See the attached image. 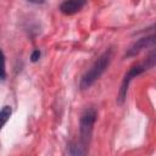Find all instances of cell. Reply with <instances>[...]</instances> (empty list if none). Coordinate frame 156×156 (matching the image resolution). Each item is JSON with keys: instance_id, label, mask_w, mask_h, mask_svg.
<instances>
[{"instance_id": "obj_4", "label": "cell", "mask_w": 156, "mask_h": 156, "mask_svg": "<svg viewBox=\"0 0 156 156\" xmlns=\"http://www.w3.org/2000/svg\"><path fill=\"white\" fill-rule=\"evenodd\" d=\"M85 4L87 0H65L60 5V11L65 15H74L80 11Z\"/></svg>"}, {"instance_id": "obj_3", "label": "cell", "mask_w": 156, "mask_h": 156, "mask_svg": "<svg viewBox=\"0 0 156 156\" xmlns=\"http://www.w3.org/2000/svg\"><path fill=\"white\" fill-rule=\"evenodd\" d=\"M154 66L152 63H140V65H136V66H133L124 76L123 80H122V84H121V88H119V91H118V102L122 104L124 100H126V96H127V91H128V87H129V83L132 82V79L134 77H136L138 74H140L141 72H144L145 69H147V67H151Z\"/></svg>"}, {"instance_id": "obj_1", "label": "cell", "mask_w": 156, "mask_h": 156, "mask_svg": "<svg viewBox=\"0 0 156 156\" xmlns=\"http://www.w3.org/2000/svg\"><path fill=\"white\" fill-rule=\"evenodd\" d=\"M112 55H113V50L112 49H107L104 54H101L99 56V58L91 65V67L84 73V76L80 79L79 87L80 89H88L90 88L100 77L101 74L105 72V69L108 67L111 60H112Z\"/></svg>"}, {"instance_id": "obj_6", "label": "cell", "mask_w": 156, "mask_h": 156, "mask_svg": "<svg viewBox=\"0 0 156 156\" xmlns=\"http://www.w3.org/2000/svg\"><path fill=\"white\" fill-rule=\"evenodd\" d=\"M11 113H12V110H11L10 106H4L0 110V130L2 129V127L5 126V123L11 117Z\"/></svg>"}, {"instance_id": "obj_9", "label": "cell", "mask_w": 156, "mask_h": 156, "mask_svg": "<svg viewBox=\"0 0 156 156\" xmlns=\"http://www.w3.org/2000/svg\"><path fill=\"white\" fill-rule=\"evenodd\" d=\"M39 57H40V51H39V50H34V51L32 52L30 60H32L33 62H37V61L39 60Z\"/></svg>"}, {"instance_id": "obj_7", "label": "cell", "mask_w": 156, "mask_h": 156, "mask_svg": "<svg viewBox=\"0 0 156 156\" xmlns=\"http://www.w3.org/2000/svg\"><path fill=\"white\" fill-rule=\"evenodd\" d=\"M68 154L71 155H84L87 154V149L85 146L83 145H74V144H71L69 145V150H68Z\"/></svg>"}, {"instance_id": "obj_10", "label": "cell", "mask_w": 156, "mask_h": 156, "mask_svg": "<svg viewBox=\"0 0 156 156\" xmlns=\"http://www.w3.org/2000/svg\"><path fill=\"white\" fill-rule=\"evenodd\" d=\"M28 1H30V2H33V4H43L45 0H28Z\"/></svg>"}, {"instance_id": "obj_8", "label": "cell", "mask_w": 156, "mask_h": 156, "mask_svg": "<svg viewBox=\"0 0 156 156\" xmlns=\"http://www.w3.org/2000/svg\"><path fill=\"white\" fill-rule=\"evenodd\" d=\"M0 79H6V67H5V56L4 52L0 50Z\"/></svg>"}, {"instance_id": "obj_5", "label": "cell", "mask_w": 156, "mask_h": 156, "mask_svg": "<svg viewBox=\"0 0 156 156\" xmlns=\"http://www.w3.org/2000/svg\"><path fill=\"white\" fill-rule=\"evenodd\" d=\"M149 45H154V35H150V37H145V38H141L139 39L136 43H134L132 45V48L128 50L127 52V56H135L138 55L140 51H143L144 49H146Z\"/></svg>"}, {"instance_id": "obj_2", "label": "cell", "mask_w": 156, "mask_h": 156, "mask_svg": "<svg viewBox=\"0 0 156 156\" xmlns=\"http://www.w3.org/2000/svg\"><path fill=\"white\" fill-rule=\"evenodd\" d=\"M96 111L93 107L87 108L79 119V133H80V143L83 146H87L90 141L91 138V133H93V128L94 124L96 122Z\"/></svg>"}]
</instances>
